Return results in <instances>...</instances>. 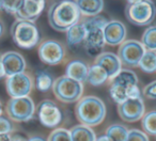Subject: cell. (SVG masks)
<instances>
[{"label":"cell","mask_w":156,"mask_h":141,"mask_svg":"<svg viewBox=\"0 0 156 141\" xmlns=\"http://www.w3.org/2000/svg\"><path fill=\"white\" fill-rule=\"evenodd\" d=\"M47 19L54 30L65 32L81 19V14L74 0H59L48 9Z\"/></svg>","instance_id":"1"},{"label":"cell","mask_w":156,"mask_h":141,"mask_svg":"<svg viewBox=\"0 0 156 141\" xmlns=\"http://www.w3.org/2000/svg\"><path fill=\"white\" fill-rule=\"evenodd\" d=\"M107 115L105 103L94 95L83 96L76 103L75 115L79 124L95 127L103 123Z\"/></svg>","instance_id":"2"},{"label":"cell","mask_w":156,"mask_h":141,"mask_svg":"<svg viewBox=\"0 0 156 141\" xmlns=\"http://www.w3.org/2000/svg\"><path fill=\"white\" fill-rule=\"evenodd\" d=\"M83 26L86 28V37L83 41V48L90 57L95 58L103 51L105 47V40L103 34V28L108 19L104 15H95L91 17H81Z\"/></svg>","instance_id":"3"},{"label":"cell","mask_w":156,"mask_h":141,"mask_svg":"<svg viewBox=\"0 0 156 141\" xmlns=\"http://www.w3.org/2000/svg\"><path fill=\"white\" fill-rule=\"evenodd\" d=\"M11 37L17 47L32 49L40 44L41 34L33 22L16 19L11 27Z\"/></svg>","instance_id":"4"},{"label":"cell","mask_w":156,"mask_h":141,"mask_svg":"<svg viewBox=\"0 0 156 141\" xmlns=\"http://www.w3.org/2000/svg\"><path fill=\"white\" fill-rule=\"evenodd\" d=\"M51 89L55 97L59 102H62L64 104H72V103H77L83 97V83L69 78L64 75L54 80Z\"/></svg>","instance_id":"5"},{"label":"cell","mask_w":156,"mask_h":141,"mask_svg":"<svg viewBox=\"0 0 156 141\" xmlns=\"http://www.w3.org/2000/svg\"><path fill=\"white\" fill-rule=\"evenodd\" d=\"M156 8L152 0H142L138 3L127 5L125 17L132 25L138 27L150 26L155 19Z\"/></svg>","instance_id":"6"},{"label":"cell","mask_w":156,"mask_h":141,"mask_svg":"<svg viewBox=\"0 0 156 141\" xmlns=\"http://www.w3.org/2000/svg\"><path fill=\"white\" fill-rule=\"evenodd\" d=\"M5 111L12 122H28L35 115V104L30 96L10 98L5 106Z\"/></svg>","instance_id":"7"},{"label":"cell","mask_w":156,"mask_h":141,"mask_svg":"<svg viewBox=\"0 0 156 141\" xmlns=\"http://www.w3.org/2000/svg\"><path fill=\"white\" fill-rule=\"evenodd\" d=\"M37 120L47 128H57L63 121V113L60 107L51 100H43L35 107Z\"/></svg>","instance_id":"8"},{"label":"cell","mask_w":156,"mask_h":141,"mask_svg":"<svg viewBox=\"0 0 156 141\" xmlns=\"http://www.w3.org/2000/svg\"><path fill=\"white\" fill-rule=\"evenodd\" d=\"M34 86V80L26 72L5 77V90L11 98L29 96Z\"/></svg>","instance_id":"9"},{"label":"cell","mask_w":156,"mask_h":141,"mask_svg":"<svg viewBox=\"0 0 156 141\" xmlns=\"http://www.w3.org/2000/svg\"><path fill=\"white\" fill-rule=\"evenodd\" d=\"M37 55L44 64L54 66L63 62L65 57V48L60 42L56 40H45L39 44Z\"/></svg>","instance_id":"10"},{"label":"cell","mask_w":156,"mask_h":141,"mask_svg":"<svg viewBox=\"0 0 156 141\" xmlns=\"http://www.w3.org/2000/svg\"><path fill=\"white\" fill-rule=\"evenodd\" d=\"M145 49L137 40H125L119 45L118 55L121 64L126 67H136Z\"/></svg>","instance_id":"11"},{"label":"cell","mask_w":156,"mask_h":141,"mask_svg":"<svg viewBox=\"0 0 156 141\" xmlns=\"http://www.w3.org/2000/svg\"><path fill=\"white\" fill-rule=\"evenodd\" d=\"M118 113L123 121L134 123L143 117L145 113V105L141 98H128L118 105Z\"/></svg>","instance_id":"12"},{"label":"cell","mask_w":156,"mask_h":141,"mask_svg":"<svg viewBox=\"0 0 156 141\" xmlns=\"http://www.w3.org/2000/svg\"><path fill=\"white\" fill-rule=\"evenodd\" d=\"M103 34L106 45L119 46L126 40L127 29L125 25L120 20H108L103 28Z\"/></svg>","instance_id":"13"},{"label":"cell","mask_w":156,"mask_h":141,"mask_svg":"<svg viewBox=\"0 0 156 141\" xmlns=\"http://www.w3.org/2000/svg\"><path fill=\"white\" fill-rule=\"evenodd\" d=\"M1 62L5 77L26 72L27 63L25 58L17 51H7L1 55Z\"/></svg>","instance_id":"14"},{"label":"cell","mask_w":156,"mask_h":141,"mask_svg":"<svg viewBox=\"0 0 156 141\" xmlns=\"http://www.w3.org/2000/svg\"><path fill=\"white\" fill-rule=\"evenodd\" d=\"M94 64H98L108 75L109 80L115 77L122 69V64L119 57L111 51H102L94 58Z\"/></svg>","instance_id":"15"},{"label":"cell","mask_w":156,"mask_h":141,"mask_svg":"<svg viewBox=\"0 0 156 141\" xmlns=\"http://www.w3.org/2000/svg\"><path fill=\"white\" fill-rule=\"evenodd\" d=\"M46 1L24 0L20 11L15 14L16 19H24L34 23L45 9Z\"/></svg>","instance_id":"16"},{"label":"cell","mask_w":156,"mask_h":141,"mask_svg":"<svg viewBox=\"0 0 156 141\" xmlns=\"http://www.w3.org/2000/svg\"><path fill=\"white\" fill-rule=\"evenodd\" d=\"M88 69H89V65L85 61L80 59H75L69 61L65 66V76L81 83H85L87 80Z\"/></svg>","instance_id":"17"},{"label":"cell","mask_w":156,"mask_h":141,"mask_svg":"<svg viewBox=\"0 0 156 141\" xmlns=\"http://www.w3.org/2000/svg\"><path fill=\"white\" fill-rule=\"evenodd\" d=\"M81 17H91L101 14L104 10V0H74Z\"/></svg>","instance_id":"18"},{"label":"cell","mask_w":156,"mask_h":141,"mask_svg":"<svg viewBox=\"0 0 156 141\" xmlns=\"http://www.w3.org/2000/svg\"><path fill=\"white\" fill-rule=\"evenodd\" d=\"M65 37H66V43L69 47L76 48L79 47V46H83L86 37V28L83 26V22L79 20L77 24H75L69 29H67L65 31Z\"/></svg>","instance_id":"19"},{"label":"cell","mask_w":156,"mask_h":141,"mask_svg":"<svg viewBox=\"0 0 156 141\" xmlns=\"http://www.w3.org/2000/svg\"><path fill=\"white\" fill-rule=\"evenodd\" d=\"M108 80V75L100 65L94 64V63L92 65H89L86 83L93 86V87H100V86H103Z\"/></svg>","instance_id":"20"},{"label":"cell","mask_w":156,"mask_h":141,"mask_svg":"<svg viewBox=\"0 0 156 141\" xmlns=\"http://www.w3.org/2000/svg\"><path fill=\"white\" fill-rule=\"evenodd\" d=\"M72 141H95L96 135L92 127L77 124L69 130Z\"/></svg>","instance_id":"21"},{"label":"cell","mask_w":156,"mask_h":141,"mask_svg":"<svg viewBox=\"0 0 156 141\" xmlns=\"http://www.w3.org/2000/svg\"><path fill=\"white\" fill-rule=\"evenodd\" d=\"M139 69L147 74H154L156 72V52L145 50L138 63Z\"/></svg>","instance_id":"22"},{"label":"cell","mask_w":156,"mask_h":141,"mask_svg":"<svg viewBox=\"0 0 156 141\" xmlns=\"http://www.w3.org/2000/svg\"><path fill=\"white\" fill-rule=\"evenodd\" d=\"M54 78L47 71H37L35 74V87L40 92H47L51 89Z\"/></svg>","instance_id":"23"},{"label":"cell","mask_w":156,"mask_h":141,"mask_svg":"<svg viewBox=\"0 0 156 141\" xmlns=\"http://www.w3.org/2000/svg\"><path fill=\"white\" fill-rule=\"evenodd\" d=\"M128 129L126 126L122 125V124H111L107 127L106 135L109 138L110 141H125L126 137H127Z\"/></svg>","instance_id":"24"},{"label":"cell","mask_w":156,"mask_h":141,"mask_svg":"<svg viewBox=\"0 0 156 141\" xmlns=\"http://www.w3.org/2000/svg\"><path fill=\"white\" fill-rule=\"evenodd\" d=\"M141 45L145 50H156V27L154 25H150L144 30L140 41Z\"/></svg>","instance_id":"25"},{"label":"cell","mask_w":156,"mask_h":141,"mask_svg":"<svg viewBox=\"0 0 156 141\" xmlns=\"http://www.w3.org/2000/svg\"><path fill=\"white\" fill-rule=\"evenodd\" d=\"M141 126L142 132H144L147 136H155L156 135V111L151 110L144 113L141 118Z\"/></svg>","instance_id":"26"},{"label":"cell","mask_w":156,"mask_h":141,"mask_svg":"<svg viewBox=\"0 0 156 141\" xmlns=\"http://www.w3.org/2000/svg\"><path fill=\"white\" fill-rule=\"evenodd\" d=\"M46 140L47 141H72L69 130L64 127L54 128Z\"/></svg>","instance_id":"27"},{"label":"cell","mask_w":156,"mask_h":141,"mask_svg":"<svg viewBox=\"0 0 156 141\" xmlns=\"http://www.w3.org/2000/svg\"><path fill=\"white\" fill-rule=\"evenodd\" d=\"M24 0H3L2 8L1 9L5 10L7 13L14 14L15 15L18 11H20V7L23 5Z\"/></svg>","instance_id":"28"},{"label":"cell","mask_w":156,"mask_h":141,"mask_svg":"<svg viewBox=\"0 0 156 141\" xmlns=\"http://www.w3.org/2000/svg\"><path fill=\"white\" fill-rule=\"evenodd\" d=\"M125 141H150V139L144 132L137 128H132V129H128Z\"/></svg>","instance_id":"29"},{"label":"cell","mask_w":156,"mask_h":141,"mask_svg":"<svg viewBox=\"0 0 156 141\" xmlns=\"http://www.w3.org/2000/svg\"><path fill=\"white\" fill-rule=\"evenodd\" d=\"M14 132V124L11 120L5 115H0V135L12 134Z\"/></svg>","instance_id":"30"},{"label":"cell","mask_w":156,"mask_h":141,"mask_svg":"<svg viewBox=\"0 0 156 141\" xmlns=\"http://www.w3.org/2000/svg\"><path fill=\"white\" fill-rule=\"evenodd\" d=\"M142 95H144L145 98L150 100H154L156 98V81L153 80L150 83H147L144 88H143L142 92H141Z\"/></svg>","instance_id":"31"},{"label":"cell","mask_w":156,"mask_h":141,"mask_svg":"<svg viewBox=\"0 0 156 141\" xmlns=\"http://www.w3.org/2000/svg\"><path fill=\"white\" fill-rule=\"evenodd\" d=\"M10 141H27V138L24 137L23 135L20 134H11V137H10Z\"/></svg>","instance_id":"32"},{"label":"cell","mask_w":156,"mask_h":141,"mask_svg":"<svg viewBox=\"0 0 156 141\" xmlns=\"http://www.w3.org/2000/svg\"><path fill=\"white\" fill-rule=\"evenodd\" d=\"M27 141H47L44 137L40 136V135H33V136H30Z\"/></svg>","instance_id":"33"},{"label":"cell","mask_w":156,"mask_h":141,"mask_svg":"<svg viewBox=\"0 0 156 141\" xmlns=\"http://www.w3.org/2000/svg\"><path fill=\"white\" fill-rule=\"evenodd\" d=\"M2 78H5V69H3L2 62H1V55H0V80Z\"/></svg>","instance_id":"34"},{"label":"cell","mask_w":156,"mask_h":141,"mask_svg":"<svg viewBox=\"0 0 156 141\" xmlns=\"http://www.w3.org/2000/svg\"><path fill=\"white\" fill-rule=\"evenodd\" d=\"M11 134H2L0 135V141H10Z\"/></svg>","instance_id":"35"},{"label":"cell","mask_w":156,"mask_h":141,"mask_svg":"<svg viewBox=\"0 0 156 141\" xmlns=\"http://www.w3.org/2000/svg\"><path fill=\"white\" fill-rule=\"evenodd\" d=\"M95 141H110V140H109V138L106 136V135H101V136L96 137Z\"/></svg>","instance_id":"36"},{"label":"cell","mask_w":156,"mask_h":141,"mask_svg":"<svg viewBox=\"0 0 156 141\" xmlns=\"http://www.w3.org/2000/svg\"><path fill=\"white\" fill-rule=\"evenodd\" d=\"M127 1V5H134V3H138L142 0H126Z\"/></svg>","instance_id":"37"},{"label":"cell","mask_w":156,"mask_h":141,"mask_svg":"<svg viewBox=\"0 0 156 141\" xmlns=\"http://www.w3.org/2000/svg\"><path fill=\"white\" fill-rule=\"evenodd\" d=\"M3 30H5V29H3V25L1 24V22H0V37H2V34H3Z\"/></svg>","instance_id":"38"},{"label":"cell","mask_w":156,"mask_h":141,"mask_svg":"<svg viewBox=\"0 0 156 141\" xmlns=\"http://www.w3.org/2000/svg\"><path fill=\"white\" fill-rule=\"evenodd\" d=\"M2 115V103L0 100V115Z\"/></svg>","instance_id":"39"},{"label":"cell","mask_w":156,"mask_h":141,"mask_svg":"<svg viewBox=\"0 0 156 141\" xmlns=\"http://www.w3.org/2000/svg\"><path fill=\"white\" fill-rule=\"evenodd\" d=\"M2 2H3V0H0V9L2 8Z\"/></svg>","instance_id":"40"},{"label":"cell","mask_w":156,"mask_h":141,"mask_svg":"<svg viewBox=\"0 0 156 141\" xmlns=\"http://www.w3.org/2000/svg\"><path fill=\"white\" fill-rule=\"evenodd\" d=\"M37 1H46V0H37Z\"/></svg>","instance_id":"41"}]
</instances>
